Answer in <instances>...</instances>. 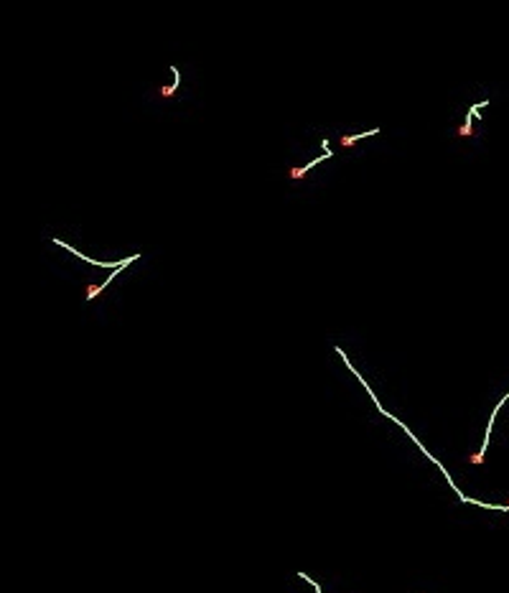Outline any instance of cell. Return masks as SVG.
I'll return each mask as SVG.
<instances>
[{
	"instance_id": "obj_1",
	"label": "cell",
	"mask_w": 509,
	"mask_h": 593,
	"mask_svg": "<svg viewBox=\"0 0 509 593\" xmlns=\"http://www.w3.org/2000/svg\"><path fill=\"white\" fill-rule=\"evenodd\" d=\"M479 107H486V100H484V102H479V105H474V107L469 110V115H466V122H464V125L459 127V135H461V138L471 135V120H474V115L479 112Z\"/></svg>"
},
{
	"instance_id": "obj_2",
	"label": "cell",
	"mask_w": 509,
	"mask_h": 593,
	"mask_svg": "<svg viewBox=\"0 0 509 593\" xmlns=\"http://www.w3.org/2000/svg\"><path fill=\"white\" fill-rule=\"evenodd\" d=\"M326 158H331V153H329V151H326V153H324L321 158H316V161H311L308 166H300V168H293V171H290V176H293V178H300V176H303L306 171H311V168H313L316 163H321V161H326Z\"/></svg>"
},
{
	"instance_id": "obj_3",
	"label": "cell",
	"mask_w": 509,
	"mask_h": 593,
	"mask_svg": "<svg viewBox=\"0 0 509 593\" xmlns=\"http://www.w3.org/2000/svg\"><path fill=\"white\" fill-rule=\"evenodd\" d=\"M369 135H377V130H369V133H362V135H344L339 143H341V145H354L357 140H362V138H369Z\"/></svg>"
},
{
	"instance_id": "obj_4",
	"label": "cell",
	"mask_w": 509,
	"mask_h": 593,
	"mask_svg": "<svg viewBox=\"0 0 509 593\" xmlns=\"http://www.w3.org/2000/svg\"><path fill=\"white\" fill-rule=\"evenodd\" d=\"M298 575H300V578H303V580H308V583H311V585H313V590H316V593H324V590H321V588H318V583H316V580H311V578H308V575H306V573H298Z\"/></svg>"
}]
</instances>
